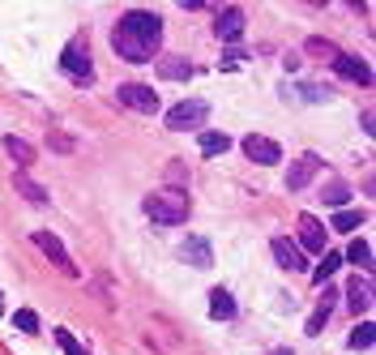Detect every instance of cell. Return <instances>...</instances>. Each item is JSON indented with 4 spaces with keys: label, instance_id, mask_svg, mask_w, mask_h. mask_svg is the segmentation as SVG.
Listing matches in <instances>:
<instances>
[{
    "label": "cell",
    "instance_id": "6da1fadb",
    "mask_svg": "<svg viewBox=\"0 0 376 355\" xmlns=\"http://www.w3.org/2000/svg\"><path fill=\"white\" fill-rule=\"evenodd\" d=\"M112 47H116V56L129 60V65H154L158 47H163V22H158L154 13H145V9H133V13H124L116 22Z\"/></svg>",
    "mask_w": 376,
    "mask_h": 355
},
{
    "label": "cell",
    "instance_id": "7a4b0ae2",
    "mask_svg": "<svg viewBox=\"0 0 376 355\" xmlns=\"http://www.w3.org/2000/svg\"><path fill=\"white\" fill-rule=\"evenodd\" d=\"M141 210L154 219V223H163V227H180V223H188V193L184 188H158V193H150L145 201H141Z\"/></svg>",
    "mask_w": 376,
    "mask_h": 355
},
{
    "label": "cell",
    "instance_id": "3957f363",
    "mask_svg": "<svg viewBox=\"0 0 376 355\" xmlns=\"http://www.w3.org/2000/svg\"><path fill=\"white\" fill-rule=\"evenodd\" d=\"M209 120V103L205 98H184V103H176L167 112V129L171 133H188V129H201Z\"/></svg>",
    "mask_w": 376,
    "mask_h": 355
},
{
    "label": "cell",
    "instance_id": "277c9868",
    "mask_svg": "<svg viewBox=\"0 0 376 355\" xmlns=\"http://www.w3.org/2000/svg\"><path fill=\"white\" fill-rule=\"evenodd\" d=\"M60 69L73 77V82H94V69H90V47L86 39H73L65 52H60Z\"/></svg>",
    "mask_w": 376,
    "mask_h": 355
},
{
    "label": "cell",
    "instance_id": "5b68a950",
    "mask_svg": "<svg viewBox=\"0 0 376 355\" xmlns=\"http://www.w3.org/2000/svg\"><path fill=\"white\" fill-rule=\"evenodd\" d=\"M116 98H120L124 108H133V112H145V116L158 112V94H154L150 86H141V82H124V86L116 90Z\"/></svg>",
    "mask_w": 376,
    "mask_h": 355
},
{
    "label": "cell",
    "instance_id": "8992f818",
    "mask_svg": "<svg viewBox=\"0 0 376 355\" xmlns=\"http://www.w3.org/2000/svg\"><path fill=\"white\" fill-rule=\"evenodd\" d=\"M30 240H34V244H39V248H43V252H47V257L56 262L65 274H77V266H73V257H69V248L60 244V235H56V231H34Z\"/></svg>",
    "mask_w": 376,
    "mask_h": 355
},
{
    "label": "cell",
    "instance_id": "52a82bcc",
    "mask_svg": "<svg viewBox=\"0 0 376 355\" xmlns=\"http://www.w3.org/2000/svg\"><path fill=\"white\" fill-rule=\"evenodd\" d=\"M316 172H320V155H299V159L291 163V172H287V188H291V193L308 188V184L316 180Z\"/></svg>",
    "mask_w": 376,
    "mask_h": 355
},
{
    "label": "cell",
    "instance_id": "ba28073f",
    "mask_svg": "<svg viewBox=\"0 0 376 355\" xmlns=\"http://www.w3.org/2000/svg\"><path fill=\"white\" fill-rule=\"evenodd\" d=\"M244 155L252 159V163H283V150H278V141H270V137H261V133H252V137H244Z\"/></svg>",
    "mask_w": 376,
    "mask_h": 355
},
{
    "label": "cell",
    "instance_id": "9c48e42d",
    "mask_svg": "<svg viewBox=\"0 0 376 355\" xmlns=\"http://www.w3.org/2000/svg\"><path fill=\"white\" fill-rule=\"evenodd\" d=\"M270 252H274V262H278L287 274H299V270H304V252H299V244H291L287 235L270 240Z\"/></svg>",
    "mask_w": 376,
    "mask_h": 355
},
{
    "label": "cell",
    "instance_id": "30bf717a",
    "mask_svg": "<svg viewBox=\"0 0 376 355\" xmlns=\"http://www.w3.org/2000/svg\"><path fill=\"white\" fill-rule=\"evenodd\" d=\"M325 252V227H320L312 214H299V252Z\"/></svg>",
    "mask_w": 376,
    "mask_h": 355
},
{
    "label": "cell",
    "instance_id": "8fae6325",
    "mask_svg": "<svg viewBox=\"0 0 376 355\" xmlns=\"http://www.w3.org/2000/svg\"><path fill=\"white\" fill-rule=\"evenodd\" d=\"M214 34H219L223 43H235V39L244 34V9H235V5H231V9H223V13H219V22H214Z\"/></svg>",
    "mask_w": 376,
    "mask_h": 355
},
{
    "label": "cell",
    "instance_id": "7c38bea8",
    "mask_svg": "<svg viewBox=\"0 0 376 355\" xmlns=\"http://www.w3.org/2000/svg\"><path fill=\"white\" fill-rule=\"evenodd\" d=\"M334 69L346 77V82H359V86H372V69H368V60H359V56H346V52H338V60H334Z\"/></svg>",
    "mask_w": 376,
    "mask_h": 355
},
{
    "label": "cell",
    "instance_id": "4fadbf2b",
    "mask_svg": "<svg viewBox=\"0 0 376 355\" xmlns=\"http://www.w3.org/2000/svg\"><path fill=\"white\" fill-rule=\"evenodd\" d=\"M346 304H351L355 313H368V309H372V278H368V274H355V278H351Z\"/></svg>",
    "mask_w": 376,
    "mask_h": 355
},
{
    "label": "cell",
    "instance_id": "5bb4252c",
    "mask_svg": "<svg viewBox=\"0 0 376 355\" xmlns=\"http://www.w3.org/2000/svg\"><path fill=\"white\" fill-rule=\"evenodd\" d=\"M180 257H184L188 266H197V270H209V266H214V252H209L205 240H188V244L180 248Z\"/></svg>",
    "mask_w": 376,
    "mask_h": 355
},
{
    "label": "cell",
    "instance_id": "9a60e30c",
    "mask_svg": "<svg viewBox=\"0 0 376 355\" xmlns=\"http://www.w3.org/2000/svg\"><path fill=\"white\" fill-rule=\"evenodd\" d=\"M154 69H158V77H167V82H188V77H193V65H188V60H180V56L154 60Z\"/></svg>",
    "mask_w": 376,
    "mask_h": 355
},
{
    "label": "cell",
    "instance_id": "2e32d148",
    "mask_svg": "<svg viewBox=\"0 0 376 355\" xmlns=\"http://www.w3.org/2000/svg\"><path fill=\"white\" fill-rule=\"evenodd\" d=\"M209 317L214 321H231L235 317V299H231V291H209Z\"/></svg>",
    "mask_w": 376,
    "mask_h": 355
},
{
    "label": "cell",
    "instance_id": "e0dca14e",
    "mask_svg": "<svg viewBox=\"0 0 376 355\" xmlns=\"http://www.w3.org/2000/svg\"><path fill=\"white\" fill-rule=\"evenodd\" d=\"M334 299H338V295H334V291H325V299H320V309L308 317V334H312V338H316L320 330H325V321H330V313H334Z\"/></svg>",
    "mask_w": 376,
    "mask_h": 355
},
{
    "label": "cell",
    "instance_id": "ac0fdd59",
    "mask_svg": "<svg viewBox=\"0 0 376 355\" xmlns=\"http://www.w3.org/2000/svg\"><path fill=\"white\" fill-rule=\"evenodd\" d=\"M13 184H18V193H22L26 201H34V206H43V201H47V188H43V184H34L26 172H18V176H13Z\"/></svg>",
    "mask_w": 376,
    "mask_h": 355
},
{
    "label": "cell",
    "instance_id": "d6986e66",
    "mask_svg": "<svg viewBox=\"0 0 376 355\" xmlns=\"http://www.w3.org/2000/svg\"><path fill=\"white\" fill-rule=\"evenodd\" d=\"M201 155H227V150H231V137L227 133H201Z\"/></svg>",
    "mask_w": 376,
    "mask_h": 355
},
{
    "label": "cell",
    "instance_id": "ffe728a7",
    "mask_svg": "<svg viewBox=\"0 0 376 355\" xmlns=\"http://www.w3.org/2000/svg\"><path fill=\"white\" fill-rule=\"evenodd\" d=\"M5 150H9V155H13L22 167H30V163H34V146H30V141H22V137H5Z\"/></svg>",
    "mask_w": 376,
    "mask_h": 355
},
{
    "label": "cell",
    "instance_id": "44dd1931",
    "mask_svg": "<svg viewBox=\"0 0 376 355\" xmlns=\"http://www.w3.org/2000/svg\"><path fill=\"white\" fill-rule=\"evenodd\" d=\"M338 266H342V252H325V262H320V266L312 270V278H316L320 287H325V283L334 278V270H338Z\"/></svg>",
    "mask_w": 376,
    "mask_h": 355
},
{
    "label": "cell",
    "instance_id": "7402d4cb",
    "mask_svg": "<svg viewBox=\"0 0 376 355\" xmlns=\"http://www.w3.org/2000/svg\"><path fill=\"white\" fill-rule=\"evenodd\" d=\"M346 197H351V188H346L342 180H330L325 193H320V201H325V206H346Z\"/></svg>",
    "mask_w": 376,
    "mask_h": 355
},
{
    "label": "cell",
    "instance_id": "603a6c76",
    "mask_svg": "<svg viewBox=\"0 0 376 355\" xmlns=\"http://www.w3.org/2000/svg\"><path fill=\"white\" fill-rule=\"evenodd\" d=\"M346 262H355V266L368 270V266H372V244H368V240H355V244L346 248Z\"/></svg>",
    "mask_w": 376,
    "mask_h": 355
},
{
    "label": "cell",
    "instance_id": "cb8c5ba5",
    "mask_svg": "<svg viewBox=\"0 0 376 355\" xmlns=\"http://www.w3.org/2000/svg\"><path fill=\"white\" fill-rule=\"evenodd\" d=\"M372 334H376V330H372V321H359V325L351 330V338H346V342H351L355 351H368V347H372Z\"/></svg>",
    "mask_w": 376,
    "mask_h": 355
},
{
    "label": "cell",
    "instance_id": "d4e9b609",
    "mask_svg": "<svg viewBox=\"0 0 376 355\" xmlns=\"http://www.w3.org/2000/svg\"><path fill=\"white\" fill-rule=\"evenodd\" d=\"M363 223V210H338L334 214V231H355Z\"/></svg>",
    "mask_w": 376,
    "mask_h": 355
},
{
    "label": "cell",
    "instance_id": "484cf974",
    "mask_svg": "<svg viewBox=\"0 0 376 355\" xmlns=\"http://www.w3.org/2000/svg\"><path fill=\"white\" fill-rule=\"evenodd\" d=\"M13 325H18L22 334H39V317H34L30 309H18V313H13Z\"/></svg>",
    "mask_w": 376,
    "mask_h": 355
},
{
    "label": "cell",
    "instance_id": "4316f807",
    "mask_svg": "<svg viewBox=\"0 0 376 355\" xmlns=\"http://www.w3.org/2000/svg\"><path fill=\"white\" fill-rule=\"evenodd\" d=\"M56 342H60V351H65V355H86V347H82L69 330H56Z\"/></svg>",
    "mask_w": 376,
    "mask_h": 355
},
{
    "label": "cell",
    "instance_id": "83f0119b",
    "mask_svg": "<svg viewBox=\"0 0 376 355\" xmlns=\"http://www.w3.org/2000/svg\"><path fill=\"white\" fill-rule=\"evenodd\" d=\"M308 52H312V56H330V60H338V47H334L330 39H308Z\"/></svg>",
    "mask_w": 376,
    "mask_h": 355
},
{
    "label": "cell",
    "instance_id": "f1b7e54d",
    "mask_svg": "<svg viewBox=\"0 0 376 355\" xmlns=\"http://www.w3.org/2000/svg\"><path fill=\"white\" fill-rule=\"evenodd\" d=\"M304 98H308V103H320V98H330V90H320V86H304Z\"/></svg>",
    "mask_w": 376,
    "mask_h": 355
},
{
    "label": "cell",
    "instance_id": "f546056e",
    "mask_svg": "<svg viewBox=\"0 0 376 355\" xmlns=\"http://www.w3.org/2000/svg\"><path fill=\"white\" fill-rule=\"evenodd\" d=\"M51 146H56V150H73V137H65V133H56V137H51Z\"/></svg>",
    "mask_w": 376,
    "mask_h": 355
},
{
    "label": "cell",
    "instance_id": "4dcf8cb0",
    "mask_svg": "<svg viewBox=\"0 0 376 355\" xmlns=\"http://www.w3.org/2000/svg\"><path fill=\"white\" fill-rule=\"evenodd\" d=\"M270 355H291V351H287V347H274V351H270Z\"/></svg>",
    "mask_w": 376,
    "mask_h": 355
},
{
    "label": "cell",
    "instance_id": "1f68e13d",
    "mask_svg": "<svg viewBox=\"0 0 376 355\" xmlns=\"http://www.w3.org/2000/svg\"><path fill=\"white\" fill-rule=\"evenodd\" d=\"M0 313H5V299H0Z\"/></svg>",
    "mask_w": 376,
    "mask_h": 355
}]
</instances>
